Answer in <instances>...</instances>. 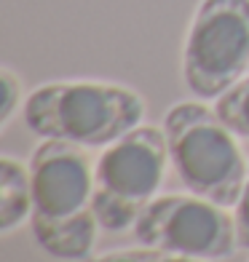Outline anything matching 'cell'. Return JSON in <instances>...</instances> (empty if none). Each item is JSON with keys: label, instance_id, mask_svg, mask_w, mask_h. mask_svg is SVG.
Returning <instances> with one entry per match:
<instances>
[{"label": "cell", "instance_id": "6da1fadb", "mask_svg": "<svg viewBox=\"0 0 249 262\" xmlns=\"http://www.w3.org/2000/svg\"><path fill=\"white\" fill-rule=\"evenodd\" d=\"M32 238L46 254L67 262L91 257L97 244L94 166L86 147L62 139H43L30 158Z\"/></svg>", "mask_w": 249, "mask_h": 262}, {"label": "cell", "instance_id": "7a4b0ae2", "mask_svg": "<svg viewBox=\"0 0 249 262\" xmlns=\"http://www.w3.org/2000/svg\"><path fill=\"white\" fill-rule=\"evenodd\" d=\"M145 102L137 91L102 80H56L38 86L22 104V121L40 139L108 147L142 126Z\"/></svg>", "mask_w": 249, "mask_h": 262}, {"label": "cell", "instance_id": "3957f363", "mask_svg": "<svg viewBox=\"0 0 249 262\" xmlns=\"http://www.w3.org/2000/svg\"><path fill=\"white\" fill-rule=\"evenodd\" d=\"M169 161L188 193L222 209L236 206L249 163L231 126L201 102H180L163 115Z\"/></svg>", "mask_w": 249, "mask_h": 262}, {"label": "cell", "instance_id": "277c9868", "mask_svg": "<svg viewBox=\"0 0 249 262\" xmlns=\"http://www.w3.org/2000/svg\"><path fill=\"white\" fill-rule=\"evenodd\" d=\"M169 163L166 134L158 126H137L115 139L94 163V214L102 230L134 228L163 182Z\"/></svg>", "mask_w": 249, "mask_h": 262}, {"label": "cell", "instance_id": "5b68a950", "mask_svg": "<svg viewBox=\"0 0 249 262\" xmlns=\"http://www.w3.org/2000/svg\"><path fill=\"white\" fill-rule=\"evenodd\" d=\"M249 67V0H201L182 46V80L198 99H217Z\"/></svg>", "mask_w": 249, "mask_h": 262}, {"label": "cell", "instance_id": "8992f818", "mask_svg": "<svg viewBox=\"0 0 249 262\" xmlns=\"http://www.w3.org/2000/svg\"><path fill=\"white\" fill-rule=\"evenodd\" d=\"M134 238L145 246L196 259H228L236 246V220L222 206L198 195H163L139 214Z\"/></svg>", "mask_w": 249, "mask_h": 262}, {"label": "cell", "instance_id": "52a82bcc", "mask_svg": "<svg viewBox=\"0 0 249 262\" xmlns=\"http://www.w3.org/2000/svg\"><path fill=\"white\" fill-rule=\"evenodd\" d=\"M32 217V180L30 166L16 158H0V230L14 233Z\"/></svg>", "mask_w": 249, "mask_h": 262}, {"label": "cell", "instance_id": "ba28073f", "mask_svg": "<svg viewBox=\"0 0 249 262\" xmlns=\"http://www.w3.org/2000/svg\"><path fill=\"white\" fill-rule=\"evenodd\" d=\"M215 110L231 126L236 137L249 139V75L241 78L239 83H233L222 97H217Z\"/></svg>", "mask_w": 249, "mask_h": 262}, {"label": "cell", "instance_id": "9c48e42d", "mask_svg": "<svg viewBox=\"0 0 249 262\" xmlns=\"http://www.w3.org/2000/svg\"><path fill=\"white\" fill-rule=\"evenodd\" d=\"M91 262H204V259L174 254V252H163V249L142 244L139 249H115V252L99 254L97 259H91Z\"/></svg>", "mask_w": 249, "mask_h": 262}, {"label": "cell", "instance_id": "30bf717a", "mask_svg": "<svg viewBox=\"0 0 249 262\" xmlns=\"http://www.w3.org/2000/svg\"><path fill=\"white\" fill-rule=\"evenodd\" d=\"M0 86H3V104H0V123H8L11 115L22 107V80L14 70L3 67L0 70Z\"/></svg>", "mask_w": 249, "mask_h": 262}, {"label": "cell", "instance_id": "8fae6325", "mask_svg": "<svg viewBox=\"0 0 249 262\" xmlns=\"http://www.w3.org/2000/svg\"><path fill=\"white\" fill-rule=\"evenodd\" d=\"M236 235H239V246L249 249V169H246V180H244V190L239 201H236Z\"/></svg>", "mask_w": 249, "mask_h": 262}]
</instances>
